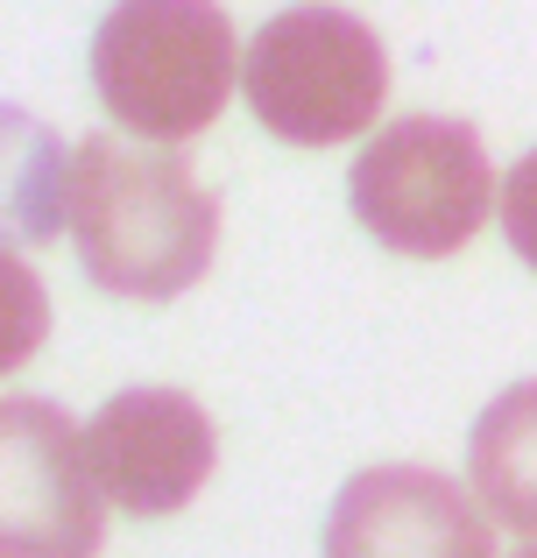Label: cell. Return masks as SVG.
<instances>
[{"instance_id":"6da1fadb","label":"cell","mask_w":537,"mask_h":558,"mask_svg":"<svg viewBox=\"0 0 537 558\" xmlns=\"http://www.w3.org/2000/svg\"><path fill=\"white\" fill-rule=\"evenodd\" d=\"M64 219L85 276L135 304L184 298L220 247V198L170 142L121 149L113 135H85L64 163Z\"/></svg>"},{"instance_id":"7a4b0ae2","label":"cell","mask_w":537,"mask_h":558,"mask_svg":"<svg viewBox=\"0 0 537 558\" xmlns=\"http://www.w3.org/2000/svg\"><path fill=\"white\" fill-rule=\"evenodd\" d=\"M241 43L220 0H121L93 36L99 107L142 142H192L227 113Z\"/></svg>"},{"instance_id":"3957f363","label":"cell","mask_w":537,"mask_h":558,"mask_svg":"<svg viewBox=\"0 0 537 558\" xmlns=\"http://www.w3.org/2000/svg\"><path fill=\"white\" fill-rule=\"evenodd\" d=\"M255 121L290 149H332L354 142L368 121H382L389 93V50L361 14L346 8H283L263 22L241 64Z\"/></svg>"},{"instance_id":"277c9868","label":"cell","mask_w":537,"mask_h":558,"mask_svg":"<svg viewBox=\"0 0 537 558\" xmlns=\"http://www.w3.org/2000/svg\"><path fill=\"white\" fill-rule=\"evenodd\" d=\"M346 198L382 247L439 262L481 233L488 205H496V170H488V149L467 121L411 113V121H389L354 156Z\"/></svg>"},{"instance_id":"5b68a950","label":"cell","mask_w":537,"mask_h":558,"mask_svg":"<svg viewBox=\"0 0 537 558\" xmlns=\"http://www.w3.org/2000/svg\"><path fill=\"white\" fill-rule=\"evenodd\" d=\"M99 474L85 432L42 396L0 403V558H93Z\"/></svg>"},{"instance_id":"8992f818","label":"cell","mask_w":537,"mask_h":558,"mask_svg":"<svg viewBox=\"0 0 537 558\" xmlns=\"http://www.w3.org/2000/svg\"><path fill=\"white\" fill-rule=\"evenodd\" d=\"M85 452L113 509L127 517H170L212 481L220 438L212 417L184 389H121L113 403L93 410Z\"/></svg>"},{"instance_id":"52a82bcc","label":"cell","mask_w":537,"mask_h":558,"mask_svg":"<svg viewBox=\"0 0 537 558\" xmlns=\"http://www.w3.org/2000/svg\"><path fill=\"white\" fill-rule=\"evenodd\" d=\"M326 558H496L488 502L431 466H368L326 509Z\"/></svg>"},{"instance_id":"ba28073f","label":"cell","mask_w":537,"mask_h":558,"mask_svg":"<svg viewBox=\"0 0 537 558\" xmlns=\"http://www.w3.org/2000/svg\"><path fill=\"white\" fill-rule=\"evenodd\" d=\"M467 481L488 517L537 537V375L510 381L467 432Z\"/></svg>"},{"instance_id":"9c48e42d","label":"cell","mask_w":537,"mask_h":558,"mask_svg":"<svg viewBox=\"0 0 537 558\" xmlns=\"http://www.w3.org/2000/svg\"><path fill=\"white\" fill-rule=\"evenodd\" d=\"M502 241L516 247V262L537 269V149L502 178Z\"/></svg>"},{"instance_id":"30bf717a","label":"cell","mask_w":537,"mask_h":558,"mask_svg":"<svg viewBox=\"0 0 537 558\" xmlns=\"http://www.w3.org/2000/svg\"><path fill=\"white\" fill-rule=\"evenodd\" d=\"M516 558H537V545H524V551H516Z\"/></svg>"}]
</instances>
